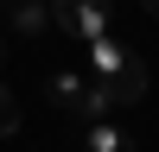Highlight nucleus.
<instances>
[{
  "instance_id": "1",
  "label": "nucleus",
  "mask_w": 159,
  "mask_h": 152,
  "mask_svg": "<svg viewBox=\"0 0 159 152\" xmlns=\"http://www.w3.org/2000/svg\"><path fill=\"white\" fill-rule=\"evenodd\" d=\"M89 76L102 82L108 108H134V101H147V63H140L121 38H96V44H89Z\"/></svg>"
},
{
  "instance_id": "2",
  "label": "nucleus",
  "mask_w": 159,
  "mask_h": 152,
  "mask_svg": "<svg viewBox=\"0 0 159 152\" xmlns=\"http://www.w3.org/2000/svg\"><path fill=\"white\" fill-rule=\"evenodd\" d=\"M108 19H115V0H51V25L64 38H83V44L108 38Z\"/></svg>"
},
{
  "instance_id": "3",
  "label": "nucleus",
  "mask_w": 159,
  "mask_h": 152,
  "mask_svg": "<svg viewBox=\"0 0 159 152\" xmlns=\"http://www.w3.org/2000/svg\"><path fill=\"white\" fill-rule=\"evenodd\" d=\"M51 25V0H13L7 6V32L13 38H38Z\"/></svg>"
},
{
  "instance_id": "4",
  "label": "nucleus",
  "mask_w": 159,
  "mask_h": 152,
  "mask_svg": "<svg viewBox=\"0 0 159 152\" xmlns=\"http://www.w3.org/2000/svg\"><path fill=\"white\" fill-rule=\"evenodd\" d=\"M83 152H134V133H121L115 120H83Z\"/></svg>"
},
{
  "instance_id": "5",
  "label": "nucleus",
  "mask_w": 159,
  "mask_h": 152,
  "mask_svg": "<svg viewBox=\"0 0 159 152\" xmlns=\"http://www.w3.org/2000/svg\"><path fill=\"white\" fill-rule=\"evenodd\" d=\"M45 95H51V108H83V95H89V76H76V70H57V76H51V82H45Z\"/></svg>"
},
{
  "instance_id": "6",
  "label": "nucleus",
  "mask_w": 159,
  "mask_h": 152,
  "mask_svg": "<svg viewBox=\"0 0 159 152\" xmlns=\"http://www.w3.org/2000/svg\"><path fill=\"white\" fill-rule=\"evenodd\" d=\"M19 133V101H13V89L0 82V139H13Z\"/></svg>"
},
{
  "instance_id": "7",
  "label": "nucleus",
  "mask_w": 159,
  "mask_h": 152,
  "mask_svg": "<svg viewBox=\"0 0 159 152\" xmlns=\"http://www.w3.org/2000/svg\"><path fill=\"white\" fill-rule=\"evenodd\" d=\"M140 6H147V13H153V19H159V0H140Z\"/></svg>"
},
{
  "instance_id": "8",
  "label": "nucleus",
  "mask_w": 159,
  "mask_h": 152,
  "mask_svg": "<svg viewBox=\"0 0 159 152\" xmlns=\"http://www.w3.org/2000/svg\"><path fill=\"white\" fill-rule=\"evenodd\" d=\"M0 57H7V38H0Z\"/></svg>"
},
{
  "instance_id": "9",
  "label": "nucleus",
  "mask_w": 159,
  "mask_h": 152,
  "mask_svg": "<svg viewBox=\"0 0 159 152\" xmlns=\"http://www.w3.org/2000/svg\"><path fill=\"white\" fill-rule=\"evenodd\" d=\"M0 6H13V0H0Z\"/></svg>"
}]
</instances>
